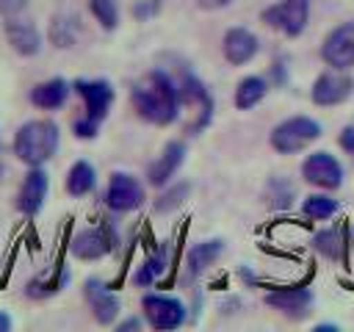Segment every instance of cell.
<instances>
[{"mask_svg": "<svg viewBox=\"0 0 354 332\" xmlns=\"http://www.w3.org/2000/svg\"><path fill=\"white\" fill-rule=\"evenodd\" d=\"M50 42L55 47H72L75 44V19L55 17L53 19V28H50Z\"/></svg>", "mask_w": 354, "mask_h": 332, "instance_id": "4316f807", "label": "cell"}, {"mask_svg": "<svg viewBox=\"0 0 354 332\" xmlns=\"http://www.w3.org/2000/svg\"><path fill=\"white\" fill-rule=\"evenodd\" d=\"M301 177L315 185V188H324V191H335L343 185V166L340 160L326 152V149H318V152H310L301 163Z\"/></svg>", "mask_w": 354, "mask_h": 332, "instance_id": "52a82bcc", "label": "cell"}, {"mask_svg": "<svg viewBox=\"0 0 354 332\" xmlns=\"http://www.w3.org/2000/svg\"><path fill=\"white\" fill-rule=\"evenodd\" d=\"M83 296H86V304H88V310H91V315H94L97 324L108 326V324L116 321L122 304H119V296L105 282H100L97 277H88L83 282Z\"/></svg>", "mask_w": 354, "mask_h": 332, "instance_id": "30bf717a", "label": "cell"}, {"mask_svg": "<svg viewBox=\"0 0 354 332\" xmlns=\"http://www.w3.org/2000/svg\"><path fill=\"white\" fill-rule=\"evenodd\" d=\"M25 6H28V0H0V11H3V17H8V14H22Z\"/></svg>", "mask_w": 354, "mask_h": 332, "instance_id": "4dcf8cb0", "label": "cell"}, {"mask_svg": "<svg viewBox=\"0 0 354 332\" xmlns=\"http://www.w3.org/2000/svg\"><path fill=\"white\" fill-rule=\"evenodd\" d=\"M271 185L277 188V185H282V180H271ZM271 199H274V202H271L274 208H288V205H290V188L285 185V191H279V194L271 191Z\"/></svg>", "mask_w": 354, "mask_h": 332, "instance_id": "f546056e", "label": "cell"}, {"mask_svg": "<svg viewBox=\"0 0 354 332\" xmlns=\"http://www.w3.org/2000/svg\"><path fill=\"white\" fill-rule=\"evenodd\" d=\"M72 89L83 97V108H86V113L91 116V119H105L108 116V108H111V102H113V86L108 83V80H102V77H97V80H88V77H77L75 83H72Z\"/></svg>", "mask_w": 354, "mask_h": 332, "instance_id": "5bb4252c", "label": "cell"}, {"mask_svg": "<svg viewBox=\"0 0 354 332\" xmlns=\"http://www.w3.org/2000/svg\"><path fill=\"white\" fill-rule=\"evenodd\" d=\"M318 138H321V122H315L310 116H288L279 124H274L268 144L279 155H296Z\"/></svg>", "mask_w": 354, "mask_h": 332, "instance_id": "3957f363", "label": "cell"}, {"mask_svg": "<svg viewBox=\"0 0 354 332\" xmlns=\"http://www.w3.org/2000/svg\"><path fill=\"white\" fill-rule=\"evenodd\" d=\"M88 11L94 14V19L105 30H113L119 25V6H116V0H88Z\"/></svg>", "mask_w": 354, "mask_h": 332, "instance_id": "484cf974", "label": "cell"}, {"mask_svg": "<svg viewBox=\"0 0 354 332\" xmlns=\"http://www.w3.org/2000/svg\"><path fill=\"white\" fill-rule=\"evenodd\" d=\"M141 310H144L147 324L158 332H169L185 324V304L166 293H147L141 299Z\"/></svg>", "mask_w": 354, "mask_h": 332, "instance_id": "5b68a950", "label": "cell"}, {"mask_svg": "<svg viewBox=\"0 0 354 332\" xmlns=\"http://www.w3.org/2000/svg\"><path fill=\"white\" fill-rule=\"evenodd\" d=\"M351 91H354V80L340 69H329L315 77V83L310 89V100L321 108H332V105L346 102L351 97Z\"/></svg>", "mask_w": 354, "mask_h": 332, "instance_id": "9c48e42d", "label": "cell"}, {"mask_svg": "<svg viewBox=\"0 0 354 332\" xmlns=\"http://www.w3.org/2000/svg\"><path fill=\"white\" fill-rule=\"evenodd\" d=\"M105 205L113 213H130L144 205V185L127 174V172H113L105 188Z\"/></svg>", "mask_w": 354, "mask_h": 332, "instance_id": "ba28073f", "label": "cell"}, {"mask_svg": "<svg viewBox=\"0 0 354 332\" xmlns=\"http://www.w3.org/2000/svg\"><path fill=\"white\" fill-rule=\"evenodd\" d=\"M113 243H116V238L108 227H86V230L72 235L69 252L77 260H100L113 249Z\"/></svg>", "mask_w": 354, "mask_h": 332, "instance_id": "8fae6325", "label": "cell"}, {"mask_svg": "<svg viewBox=\"0 0 354 332\" xmlns=\"http://www.w3.org/2000/svg\"><path fill=\"white\" fill-rule=\"evenodd\" d=\"M3 30H6V39H8V44H11L14 53H19L25 58L39 55V50H41V33H39V28L30 19H25L22 14H8L6 22H3Z\"/></svg>", "mask_w": 354, "mask_h": 332, "instance_id": "7c38bea8", "label": "cell"}, {"mask_svg": "<svg viewBox=\"0 0 354 332\" xmlns=\"http://www.w3.org/2000/svg\"><path fill=\"white\" fill-rule=\"evenodd\" d=\"M263 302L288 318H304L310 313L313 293L307 288H279V290H268L263 296Z\"/></svg>", "mask_w": 354, "mask_h": 332, "instance_id": "2e32d148", "label": "cell"}, {"mask_svg": "<svg viewBox=\"0 0 354 332\" xmlns=\"http://www.w3.org/2000/svg\"><path fill=\"white\" fill-rule=\"evenodd\" d=\"M166 263H169V255H166V246H160V249H155L141 266H138V271L133 274V282L138 285V288H147V285H152L163 271H166Z\"/></svg>", "mask_w": 354, "mask_h": 332, "instance_id": "7402d4cb", "label": "cell"}, {"mask_svg": "<svg viewBox=\"0 0 354 332\" xmlns=\"http://www.w3.org/2000/svg\"><path fill=\"white\" fill-rule=\"evenodd\" d=\"M313 246H315V249H318L324 257H329V260L343 257V235H340V230H335V227L315 232Z\"/></svg>", "mask_w": 354, "mask_h": 332, "instance_id": "cb8c5ba5", "label": "cell"}, {"mask_svg": "<svg viewBox=\"0 0 354 332\" xmlns=\"http://www.w3.org/2000/svg\"><path fill=\"white\" fill-rule=\"evenodd\" d=\"M69 91H72V86H69L64 77H50V80L36 83V86L30 89L28 100H30L36 108H41V111H58V108L66 102Z\"/></svg>", "mask_w": 354, "mask_h": 332, "instance_id": "ac0fdd59", "label": "cell"}, {"mask_svg": "<svg viewBox=\"0 0 354 332\" xmlns=\"http://www.w3.org/2000/svg\"><path fill=\"white\" fill-rule=\"evenodd\" d=\"M47 188H50L47 172L41 166H28V174L22 177V185L17 191V210L22 216H36L47 199Z\"/></svg>", "mask_w": 354, "mask_h": 332, "instance_id": "4fadbf2b", "label": "cell"}, {"mask_svg": "<svg viewBox=\"0 0 354 332\" xmlns=\"http://www.w3.org/2000/svg\"><path fill=\"white\" fill-rule=\"evenodd\" d=\"M116 329H119V332H130V329H141V318H127V321H122V324H116Z\"/></svg>", "mask_w": 354, "mask_h": 332, "instance_id": "d6a6232c", "label": "cell"}, {"mask_svg": "<svg viewBox=\"0 0 354 332\" xmlns=\"http://www.w3.org/2000/svg\"><path fill=\"white\" fill-rule=\"evenodd\" d=\"M61 141V130L53 119H30L14 136V155L25 166H44Z\"/></svg>", "mask_w": 354, "mask_h": 332, "instance_id": "7a4b0ae2", "label": "cell"}, {"mask_svg": "<svg viewBox=\"0 0 354 332\" xmlns=\"http://www.w3.org/2000/svg\"><path fill=\"white\" fill-rule=\"evenodd\" d=\"M199 3V8H205V11H216V8H224V6H230V3H235V0H196Z\"/></svg>", "mask_w": 354, "mask_h": 332, "instance_id": "1f68e13d", "label": "cell"}, {"mask_svg": "<svg viewBox=\"0 0 354 332\" xmlns=\"http://www.w3.org/2000/svg\"><path fill=\"white\" fill-rule=\"evenodd\" d=\"M260 19H263L268 28L285 33L288 39H296V36H301L304 28H307V19H310V0H279V3H274V6H268V8H263Z\"/></svg>", "mask_w": 354, "mask_h": 332, "instance_id": "277c9868", "label": "cell"}, {"mask_svg": "<svg viewBox=\"0 0 354 332\" xmlns=\"http://www.w3.org/2000/svg\"><path fill=\"white\" fill-rule=\"evenodd\" d=\"M321 58L329 69H351L354 66V19L335 25L321 42Z\"/></svg>", "mask_w": 354, "mask_h": 332, "instance_id": "8992f818", "label": "cell"}, {"mask_svg": "<svg viewBox=\"0 0 354 332\" xmlns=\"http://www.w3.org/2000/svg\"><path fill=\"white\" fill-rule=\"evenodd\" d=\"M188 191H191L188 183H174V185H169V188L155 199V210H158V213H171L174 208H180V205L185 202Z\"/></svg>", "mask_w": 354, "mask_h": 332, "instance_id": "d4e9b609", "label": "cell"}, {"mask_svg": "<svg viewBox=\"0 0 354 332\" xmlns=\"http://www.w3.org/2000/svg\"><path fill=\"white\" fill-rule=\"evenodd\" d=\"M94 185H97V172H94V166H91L88 160H75V163L69 166V172H66V194L80 199V196L91 194Z\"/></svg>", "mask_w": 354, "mask_h": 332, "instance_id": "44dd1931", "label": "cell"}, {"mask_svg": "<svg viewBox=\"0 0 354 332\" xmlns=\"http://www.w3.org/2000/svg\"><path fill=\"white\" fill-rule=\"evenodd\" d=\"M257 50H260V42L246 28H230L224 33V39H221V53H224L227 64H232V66L249 64L257 55Z\"/></svg>", "mask_w": 354, "mask_h": 332, "instance_id": "e0dca14e", "label": "cell"}, {"mask_svg": "<svg viewBox=\"0 0 354 332\" xmlns=\"http://www.w3.org/2000/svg\"><path fill=\"white\" fill-rule=\"evenodd\" d=\"M130 102L141 119H147L149 124H158V127H166L180 116L177 83L160 69H152L138 83H133Z\"/></svg>", "mask_w": 354, "mask_h": 332, "instance_id": "6da1fadb", "label": "cell"}, {"mask_svg": "<svg viewBox=\"0 0 354 332\" xmlns=\"http://www.w3.org/2000/svg\"><path fill=\"white\" fill-rule=\"evenodd\" d=\"M11 329V315L6 310H0V332H8Z\"/></svg>", "mask_w": 354, "mask_h": 332, "instance_id": "836d02e7", "label": "cell"}, {"mask_svg": "<svg viewBox=\"0 0 354 332\" xmlns=\"http://www.w3.org/2000/svg\"><path fill=\"white\" fill-rule=\"evenodd\" d=\"M183 160H185V144H183V141H169V144L160 149V155L149 163V169H147V183L155 185V188L169 185V180H171V177L177 174V169L183 166Z\"/></svg>", "mask_w": 354, "mask_h": 332, "instance_id": "9a60e30c", "label": "cell"}, {"mask_svg": "<svg viewBox=\"0 0 354 332\" xmlns=\"http://www.w3.org/2000/svg\"><path fill=\"white\" fill-rule=\"evenodd\" d=\"M97 130H100V119H91L88 113H83L80 119H75V122H72V133H75L77 138H83V141L94 138V136H97Z\"/></svg>", "mask_w": 354, "mask_h": 332, "instance_id": "83f0119b", "label": "cell"}, {"mask_svg": "<svg viewBox=\"0 0 354 332\" xmlns=\"http://www.w3.org/2000/svg\"><path fill=\"white\" fill-rule=\"evenodd\" d=\"M337 199L329 196V194H310L304 202H301V213L304 219L310 221H324V219H332L337 213Z\"/></svg>", "mask_w": 354, "mask_h": 332, "instance_id": "603a6c76", "label": "cell"}, {"mask_svg": "<svg viewBox=\"0 0 354 332\" xmlns=\"http://www.w3.org/2000/svg\"><path fill=\"white\" fill-rule=\"evenodd\" d=\"M266 94H268V80L260 77V75H246L235 86V108L238 111H249L257 102H263Z\"/></svg>", "mask_w": 354, "mask_h": 332, "instance_id": "ffe728a7", "label": "cell"}, {"mask_svg": "<svg viewBox=\"0 0 354 332\" xmlns=\"http://www.w3.org/2000/svg\"><path fill=\"white\" fill-rule=\"evenodd\" d=\"M224 252V241L213 238V241H199L188 249L185 255V268H188V277H202Z\"/></svg>", "mask_w": 354, "mask_h": 332, "instance_id": "d6986e66", "label": "cell"}, {"mask_svg": "<svg viewBox=\"0 0 354 332\" xmlns=\"http://www.w3.org/2000/svg\"><path fill=\"white\" fill-rule=\"evenodd\" d=\"M337 144H340V149H343V152L354 155V124H346V127L340 130V136H337Z\"/></svg>", "mask_w": 354, "mask_h": 332, "instance_id": "f1b7e54d", "label": "cell"}]
</instances>
